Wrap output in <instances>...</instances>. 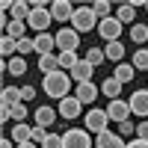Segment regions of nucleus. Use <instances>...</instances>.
Instances as JSON below:
<instances>
[{"mask_svg": "<svg viewBox=\"0 0 148 148\" xmlns=\"http://www.w3.org/2000/svg\"><path fill=\"white\" fill-rule=\"evenodd\" d=\"M42 86H45V92L51 95V98L62 101V98H68V92H71V74L68 71H53V74L45 77Z\"/></svg>", "mask_w": 148, "mask_h": 148, "instance_id": "f257e3e1", "label": "nucleus"}, {"mask_svg": "<svg viewBox=\"0 0 148 148\" xmlns=\"http://www.w3.org/2000/svg\"><path fill=\"white\" fill-rule=\"evenodd\" d=\"M95 27H98V18H95L92 6L74 9V15H71V30H77V33H92Z\"/></svg>", "mask_w": 148, "mask_h": 148, "instance_id": "f03ea898", "label": "nucleus"}, {"mask_svg": "<svg viewBox=\"0 0 148 148\" xmlns=\"http://www.w3.org/2000/svg\"><path fill=\"white\" fill-rule=\"evenodd\" d=\"M83 125H86L89 133H104V130H110V116H107V110L92 107L89 113L83 116Z\"/></svg>", "mask_w": 148, "mask_h": 148, "instance_id": "7ed1b4c3", "label": "nucleus"}, {"mask_svg": "<svg viewBox=\"0 0 148 148\" xmlns=\"http://www.w3.org/2000/svg\"><path fill=\"white\" fill-rule=\"evenodd\" d=\"M62 148H92V136L89 130H80V127H68L62 133Z\"/></svg>", "mask_w": 148, "mask_h": 148, "instance_id": "20e7f679", "label": "nucleus"}, {"mask_svg": "<svg viewBox=\"0 0 148 148\" xmlns=\"http://www.w3.org/2000/svg\"><path fill=\"white\" fill-rule=\"evenodd\" d=\"M77 45H80V33L77 30H59L56 33V47H59V53H77Z\"/></svg>", "mask_w": 148, "mask_h": 148, "instance_id": "39448f33", "label": "nucleus"}, {"mask_svg": "<svg viewBox=\"0 0 148 148\" xmlns=\"http://www.w3.org/2000/svg\"><path fill=\"white\" fill-rule=\"evenodd\" d=\"M51 21H53V15H51V9H33L30 12V18H27V27L39 36V33H45L47 27H51Z\"/></svg>", "mask_w": 148, "mask_h": 148, "instance_id": "423d86ee", "label": "nucleus"}, {"mask_svg": "<svg viewBox=\"0 0 148 148\" xmlns=\"http://www.w3.org/2000/svg\"><path fill=\"white\" fill-rule=\"evenodd\" d=\"M98 36L110 45V42H119V36H121V24L116 18H104V21H98Z\"/></svg>", "mask_w": 148, "mask_h": 148, "instance_id": "0eeeda50", "label": "nucleus"}, {"mask_svg": "<svg viewBox=\"0 0 148 148\" xmlns=\"http://www.w3.org/2000/svg\"><path fill=\"white\" fill-rule=\"evenodd\" d=\"M107 116H110V121L121 125V121H127V119H130V104H127V101H121V98H116V101H110Z\"/></svg>", "mask_w": 148, "mask_h": 148, "instance_id": "6e6552de", "label": "nucleus"}, {"mask_svg": "<svg viewBox=\"0 0 148 148\" xmlns=\"http://www.w3.org/2000/svg\"><path fill=\"white\" fill-rule=\"evenodd\" d=\"M127 104H130V113L133 116L148 119V89H136V92L127 98Z\"/></svg>", "mask_w": 148, "mask_h": 148, "instance_id": "1a4fd4ad", "label": "nucleus"}, {"mask_svg": "<svg viewBox=\"0 0 148 148\" xmlns=\"http://www.w3.org/2000/svg\"><path fill=\"white\" fill-rule=\"evenodd\" d=\"M101 95V86H95L92 80L86 83H77V89H74V98H77L80 104H95V98Z\"/></svg>", "mask_w": 148, "mask_h": 148, "instance_id": "9d476101", "label": "nucleus"}, {"mask_svg": "<svg viewBox=\"0 0 148 148\" xmlns=\"http://www.w3.org/2000/svg\"><path fill=\"white\" fill-rule=\"evenodd\" d=\"M33 42H36V53L39 56H51L53 47H56V36L53 33H39V36H33Z\"/></svg>", "mask_w": 148, "mask_h": 148, "instance_id": "9b49d317", "label": "nucleus"}, {"mask_svg": "<svg viewBox=\"0 0 148 148\" xmlns=\"http://www.w3.org/2000/svg\"><path fill=\"white\" fill-rule=\"evenodd\" d=\"M80 110H83V104H80L74 95H68V98H62V101H59V116H62L65 121H68V119H77Z\"/></svg>", "mask_w": 148, "mask_h": 148, "instance_id": "f8f14e48", "label": "nucleus"}, {"mask_svg": "<svg viewBox=\"0 0 148 148\" xmlns=\"http://www.w3.org/2000/svg\"><path fill=\"white\" fill-rule=\"evenodd\" d=\"M95 148H127V142L121 139L119 133H113V130H104V133H98Z\"/></svg>", "mask_w": 148, "mask_h": 148, "instance_id": "ddd939ff", "label": "nucleus"}, {"mask_svg": "<svg viewBox=\"0 0 148 148\" xmlns=\"http://www.w3.org/2000/svg\"><path fill=\"white\" fill-rule=\"evenodd\" d=\"M68 74H71V80H74V83H86V80H92V74H95V65H89L86 59H80V62L74 65Z\"/></svg>", "mask_w": 148, "mask_h": 148, "instance_id": "4468645a", "label": "nucleus"}, {"mask_svg": "<svg viewBox=\"0 0 148 148\" xmlns=\"http://www.w3.org/2000/svg\"><path fill=\"white\" fill-rule=\"evenodd\" d=\"M51 15H53V21H71L74 6L68 3V0H53L51 3Z\"/></svg>", "mask_w": 148, "mask_h": 148, "instance_id": "2eb2a0df", "label": "nucleus"}, {"mask_svg": "<svg viewBox=\"0 0 148 148\" xmlns=\"http://www.w3.org/2000/svg\"><path fill=\"white\" fill-rule=\"evenodd\" d=\"M53 121H56V110L53 107H36V125H39V127H51L53 125Z\"/></svg>", "mask_w": 148, "mask_h": 148, "instance_id": "dca6fc26", "label": "nucleus"}, {"mask_svg": "<svg viewBox=\"0 0 148 148\" xmlns=\"http://www.w3.org/2000/svg\"><path fill=\"white\" fill-rule=\"evenodd\" d=\"M0 101H3V107H15V104H24V98H21V89L18 86H6L3 89V95H0Z\"/></svg>", "mask_w": 148, "mask_h": 148, "instance_id": "f3484780", "label": "nucleus"}, {"mask_svg": "<svg viewBox=\"0 0 148 148\" xmlns=\"http://www.w3.org/2000/svg\"><path fill=\"white\" fill-rule=\"evenodd\" d=\"M27 21H9V27H6V36L9 39H15V42H21V39H27Z\"/></svg>", "mask_w": 148, "mask_h": 148, "instance_id": "a211bd4d", "label": "nucleus"}, {"mask_svg": "<svg viewBox=\"0 0 148 148\" xmlns=\"http://www.w3.org/2000/svg\"><path fill=\"white\" fill-rule=\"evenodd\" d=\"M12 142H33V127L30 125H24V121H21V125H15V127H12Z\"/></svg>", "mask_w": 148, "mask_h": 148, "instance_id": "6ab92c4d", "label": "nucleus"}, {"mask_svg": "<svg viewBox=\"0 0 148 148\" xmlns=\"http://www.w3.org/2000/svg\"><path fill=\"white\" fill-rule=\"evenodd\" d=\"M104 56L110 59V62H121V56H125V45H121V42H110L107 47H104Z\"/></svg>", "mask_w": 148, "mask_h": 148, "instance_id": "aec40b11", "label": "nucleus"}, {"mask_svg": "<svg viewBox=\"0 0 148 148\" xmlns=\"http://www.w3.org/2000/svg\"><path fill=\"white\" fill-rule=\"evenodd\" d=\"M133 18H136V12H133V6H130V0L127 3H121L119 9H116V21L125 27V24H133Z\"/></svg>", "mask_w": 148, "mask_h": 148, "instance_id": "412c9836", "label": "nucleus"}, {"mask_svg": "<svg viewBox=\"0 0 148 148\" xmlns=\"http://www.w3.org/2000/svg\"><path fill=\"white\" fill-rule=\"evenodd\" d=\"M101 92H104V95L110 98V101H116V98L121 95V83H119L116 77H107V80L101 83Z\"/></svg>", "mask_w": 148, "mask_h": 148, "instance_id": "4be33fe9", "label": "nucleus"}, {"mask_svg": "<svg viewBox=\"0 0 148 148\" xmlns=\"http://www.w3.org/2000/svg\"><path fill=\"white\" fill-rule=\"evenodd\" d=\"M133 74H136V68H133V65H127V62H119L113 77H116L121 86H125V83H130V80H133Z\"/></svg>", "mask_w": 148, "mask_h": 148, "instance_id": "5701e85b", "label": "nucleus"}, {"mask_svg": "<svg viewBox=\"0 0 148 148\" xmlns=\"http://www.w3.org/2000/svg\"><path fill=\"white\" fill-rule=\"evenodd\" d=\"M39 68H42V74L47 77V74H53V71H62L59 68V56H39Z\"/></svg>", "mask_w": 148, "mask_h": 148, "instance_id": "b1692460", "label": "nucleus"}, {"mask_svg": "<svg viewBox=\"0 0 148 148\" xmlns=\"http://www.w3.org/2000/svg\"><path fill=\"white\" fill-rule=\"evenodd\" d=\"M30 3H24V0H15V3H12V12H9V15H12V21H27L30 18Z\"/></svg>", "mask_w": 148, "mask_h": 148, "instance_id": "393cba45", "label": "nucleus"}, {"mask_svg": "<svg viewBox=\"0 0 148 148\" xmlns=\"http://www.w3.org/2000/svg\"><path fill=\"white\" fill-rule=\"evenodd\" d=\"M0 56H18V42L15 39H9V36L3 33V39H0Z\"/></svg>", "mask_w": 148, "mask_h": 148, "instance_id": "a878e982", "label": "nucleus"}, {"mask_svg": "<svg viewBox=\"0 0 148 148\" xmlns=\"http://www.w3.org/2000/svg\"><path fill=\"white\" fill-rule=\"evenodd\" d=\"M110 9H113V3H110V0H95V3H92V12H95V18H98V21L113 18V15H110Z\"/></svg>", "mask_w": 148, "mask_h": 148, "instance_id": "bb28decb", "label": "nucleus"}, {"mask_svg": "<svg viewBox=\"0 0 148 148\" xmlns=\"http://www.w3.org/2000/svg\"><path fill=\"white\" fill-rule=\"evenodd\" d=\"M136 71H148V47H139V51H133V62H130Z\"/></svg>", "mask_w": 148, "mask_h": 148, "instance_id": "cd10ccee", "label": "nucleus"}, {"mask_svg": "<svg viewBox=\"0 0 148 148\" xmlns=\"http://www.w3.org/2000/svg\"><path fill=\"white\" fill-rule=\"evenodd\" d=\"M9 62V74H15V77H21L24 71H27V59L24 56H12V59H6Z\"/></svg>", "mask_w": 148, "mask_h": 148, "instance_id": "c85d7f7f", "label": "nucleus"}, {"mask_svg": "<svg viewBox=\"0 0 148 148\" xmlns=\"http://www.w3.org/2000/svg\"><path fill=\"white\" fill-rule=\"evenodd\" d=\"M130 42L145 45V42H148V27H142V24H133V27H130Z\"/></svg>", "mask_w": 148, "mask_h": 148, "instance_id": "c756f323", "label": "nucleus"}, {"mask_svg": "<svg viewBox=\"0 0 148 148\" xmlns=\"http://www.w3.org/2000/svg\"><path fill=\"white\" fill-rule=\"evenodd\" d=\"M83 59H86L89 65H95V68H98V65H101V62H104L107 56H104V51H101V47H89V53H86Z\"/></svg>", "mask_w": 148, "mask_h": 148, "instance_id": "7c9ffc66", "label": "nucleus"}, {"mask_svg": "<svg viewBox=\"0 0 148 148\" xmlns=\"http://www.w3.org/2000/svg\"><path fill=\"white\" fill-rule=\"evenodd\" d=\"M77 62H80L77 53H59V68H62V71H71Z\"/></svg>", "mask_w": 148, "mask_h": 148, "instance_id": "2f4dec72", "label": "nucleus"}, {"mask_svg": "<svg viewBox=\"0 0 148 148\" xmlns=\"http://www.w3.org/2000/svg\"><path fill=\"white\" fill-rule=\"evenodd\" d=\"M33 51H36L33 36H27V39H21V42H18V56H24V53H33Z\"/></svg>", "mask_w": 148, "mask_h": 148, "instance_id": "473e14b6", "label": "nucleus"}, {"mask_svg": "<svg viewBox=\"0 0 148 148\" xmlns=\"http://www.w3.org/2000/svg\"><path fill=\"white\" fill-rule=\"evenodd\" d=\"M27 113H30V110H27V104H15V107H12V119H15L18 125H21L24 119H27Z\"/></svg>", "mask_w": 148, "mask_h": 148, "instance_id": "72a5a7b5", "label": "nucleus"}, {"mask_svg": "<svg viewBox=\"0 0 148 148\" xmlns=\"http://www.w3.org/2000/svg\"><path fill=\"white\" fill-rule=\"evenodd\" d=\"M42 148H62V136H56V133H47V139L42 142Z\"/></svg>", "mask_w": 148, "mask_h": 148, "instance_id": "f704fd0d", "label": "nucleus"}, {"mask_svg": "<svg viewBox=\"0 0 148 148\" xmlns=\"http://www.w3.org/2000/svg\"><path fill=\"white\" fill-rule=\"evenodd\" d=\"M45 139H47V127H39V125H36V127H33V142L42 145Z\"/></svg>", "mask_w": 148, "mask_h": 148, "instance_id": "c9c22d12", "label": "nucleus"}, {"mask_svg": "<svg viewBox=\"0 0 148 148\" xmlns=\"http://www.w3.org/2000/svg\"><path fill=\"white\" fill-rule=\"evenodd\" d=\"M136 139H145V142H148V119L136 125Z\"/></svg>", "mask_w": 148, "mask_h": 148, "instance_id": "e433bc0d", "label": "nucleus"}, {"mask_svg": "<svg viewBox=\"0 0 148 148\" xmlns=\"http://www.w3.org/2000/svg\"><path fill=\"white\" fill-rule=\"evenodd\" d=\"M21 98H24V104L33 101V98H36V89H33V86H21Z\"/></svg>", "mask_w": 148, "mask_h": 148, "instance_id": "4c0bfd02", "label": "nucleus"}, {"mask_svg": "<svg viewBox=\"0 0 148 148\" xmlns=\"http://www.w3.org/2000/svg\"><path fill=\"white\" fill-rule=\"evenodd\" d=\"M127 148H148V142H145V139H130Z\"/></svg>", "mask_w": 148, "mask_h": 148, "instance_id": "58836bf2", "label": "nucleus"}, {"mask_svg": "<svg viewBox=\"0 0 148 148\" xmlns=\"http://www.w3.org/2000/svg\"><path fill=\"white\" fill-rule=\"evenodd\" d=\"M18 148H42V145H36V142H21Z\"/></svg>", "mask_w": 148, "mask_h": 148, "instance_id": "ea45409f", "label": "nucleus"}, {"mask_svg": "<svg viewBox=\"0 0 148 148\" xmlns=\"http://www.w3.org/2000/svg\"><path fill=\"white\" fill-rule=\"evenodd\" d=\"M0 148H15V145H12L9 139H0Z\"/></svg>", "mask_w": 148, "mask_h": 148, "instance_id": "a19ab883", "label": "nucleus"}, {"mask_svg": "<svg viewBox=\"0 0 148 148\" xmlns=\"http://www.w3.org/2000/svg\"><path fill=\"white\" fill-rule=\"evenodd\" d=\"M145 12H148V0H145Z\"/></svg>", "mask_w": 148, "mask_h": 148, "instance_id": "79ce46f5", "label": "nucleus"}]
</instances>
